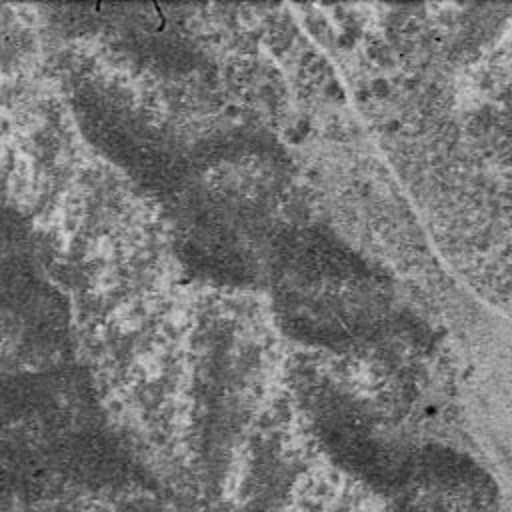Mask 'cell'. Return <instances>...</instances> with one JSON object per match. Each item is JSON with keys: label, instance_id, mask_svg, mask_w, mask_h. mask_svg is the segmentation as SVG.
Segmentation results:
<instances>
[{"label": "cell", "instance_id": "obj_3", "mask_svg": "<svg viewBox=\"0 0 512 512\" xmlns=\"http://www.w3.org/2000/svg\"><path fill=\"white\" fill-rule=\"evenodd\" d=\"M70 102L86 140L142 188L164 200L182 198L202 182L210 166L240 156V148L246 146L228 136L190 144L122 90L96 78H76Z\"/></svg>", "mask_w": 512, "mask_h": 512}, {"label": "cell", "instance_id": "obj_1", "mask_svg": "<svg viewBox=\"0 0 512 512\" xmlns=\"http://www.w3.org/2000/svg\"><path fill=\"white\" fill-rule=\"evenodd\" d=\"M2 476L26 498L60 484L124 488L144 472L104 424L90 382L74 366H50L4 382Z\"/></svg>", "mask_w": 512, "mask_h": 512}, {"label": "cell", "instance_id": "obj_2", "mask_svg": "<svg viewBox=\"0 0 512 512\" xmlns=\"http://www.w3.org/2000/svg\"><path fill=\"white\" fill-rule=\"evenodd\" d=\"M310 414L328 456L382 496H468L478 506L498 500L496 482L472 458L394 436L364 404L338 388L314 390Z\"/></svg>", "mask_w": 512, "mask_h": 512}]
</instances>
